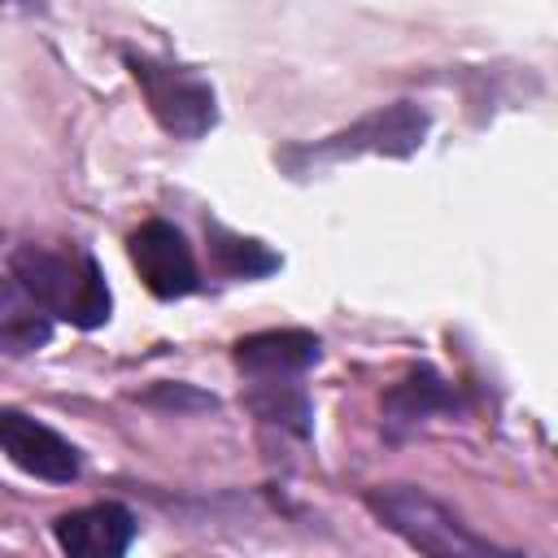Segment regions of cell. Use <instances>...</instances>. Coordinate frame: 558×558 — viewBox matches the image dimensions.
<instances>
[{
  "instance_id": "6da1fadb",
  "label": "cell",
  "mask_w": 558,
  "mask_h": 558,
  "mask_svg": "<svg viewBox=\"0 0 558 558\" xmlns=\"http://www.w3.org/2000/svg\"><path fill=\"white\" fill-rule=\"evenodd\" d=\"M371 514L397 532L410 549H418L423 558H523L514 549L493 545L488 536H480L475 527H466L445 501H436L432 493L414 488V484H384L366 493Z\"/></svg>"
},
{
  "instance_id": "7a4b0ae2",
  "label": "cell",
  "mask_w": 558,
  "mask_h": 558,
  "mask_svg": "<svg viewBox=\"0 0 558 558\" xmlns=\"http://www.w3.org/2000/svg\"><path fill=\"white\" fill-rule=\"evenodd\" d=\"M13 283L35 310L65 318L74 327H100L113 310L105 275L92 257H61L26 244L13 253Z\"/></svg>"
},
{
  "instance_id": "3957f363",
  "label": "cell",
  "mask_w": 558,
  "mask_h": 558,
  "mask_svg": "<svg viewBox=\"0 0 558 558\" xmlns=\"http://www.w3.org/2000/svg\"><path fill=\"white\" fill-rule=\"evenodd\" d=\"M126 65H131L153 118L161 122V131H170L179 140H196L214 126L218 113H214V92L205 78H196L183 65H166V61H153L140 52H126Z\"/></svg>"
},
{
  "instance_id": "277c9868",
  "label": "cell",
  "mask_w": 558,
  "mask_h": 558,
  "mask_svg": "<svg viewBox=\"0 0 558 558\" xmlns=\"http://www.w3.org/2000/svg\"><path fill=\"white\" fill-rule=\"evenodd\" d=\"M427 135V113L418 105H388V109H375L366 118H357L349 131H336L301 153H288V161H344V157H362V153H375V157H410Z\"/></svg>"
},
{
  "instance_id": "5b68a950",
  "label": "cell",
  "mask_w": 558,
  "mask_h": 558,
  "mask_svg": "<svg viewBox=\"0 0 558 558\" xmlns=\"http://www.w3.org/2000/svg\"><path fill=\"white\" fill-rule=\"evenodd\" d=\"M126 253H131V262H135V270H140V279H144V288H148L153 296H161V301L187 296V292H196V283H201L187 240H183L170 222H161V218L135 227L131 240H126Z\"/></svg>"
},
{
  "instance_id": "8992f818",
  "label": "cell",
  "mask_w": 558,
  "mask_h": 558,
  "mask_svg": "<svg viewBox=\"0 0 558 558\" xmlns=\"http://www.w3.org/2000/svg\"><path fill=\"white\" fill-rule=\"evenodd\" d=\"M0 449L35 480L48 484H70L78 475V453L65 436H57L48 423L22 414V410H0Z\"/></svg>"
},
{
  "instance_id": "52a82bcc",
  "label": "cell",
  "mask_w": 558,
  "mask_h": 558,
  "mask_svg": "<svg viewBox=\"0 0 558 558\" xmlns=\"http://www.w3.org/2000/svg\"><path fill=\"white\" fill-rule=\"evenodd\" d=\"M135 541V519L126 506L100 501L57 519V545L65 558H122Z\"/></svg>"
},
{
  "instance_id": "ba28073f",
  "label": "cell",
  "mask_w": 558,
  "mask_h": 558,
  "mask_svg": "<svg viewBox=\"0 0 558 558\" xmlns=\"http://www.w3.org/2000/svg\"><path fill=\"white\" fill-rule=\"evenodd\" d=\"M318 353H323V344H318L314 331L283 327V331L244 336L235 344V366L257 375V379H288V375H301L305 366H314Z\"/></svg>"
},
{
  "instance_id": "9c48e42d",
  "label": "cell",
  "mask_w": 558,
  "mask_h": 558,
  "mask_svg": "<svg viewBox=\"0 0 558 558\" xmlns=\"http://www.w3.org/2000/svg\"><path fill=\"white\" fill-rule=\"evenodd\" d=\"M458 405V392L432 371V366H418L410 371L405 379H397L388 392H384V414L392 427H414L440 410H453Z\"/></svg>"
},
{
  "instance_id": "30bf717a",
  "label": "cell",
  "mask_w": 558,
  "mask_h": 558,
  "mask_svg": "<svg viewBox=\"0 0 558 558\" xmlns=\"http://www.w3.org/2000/svg\"><path fill=\"white\" fill-rule=\"evenodd\" d=\"M209 257L222 275L231 279H262L270 270H279V257L257 244V240H244V235H231L222 227H209Z\"/></svg>"
},
{
  "instance_id": "8fae6325",
  "label": "cell",
  "mask_w": 558,
  "mask_h": 558,
  "mask_svg": "<svg viewBox=\"0 0 558 558\" xmlns=\"http://www.w3.org/2000/svg\"><path fill=\"white\" fill-rule=\"evenodd\" d=\"M248 405H253V414L266 418V423H283V427H292L296 436L310 432V401H305L301 388H292V384H283V379L262 384L257 392H248Z\"/></svg>"
},
{
  "instance_id": "7c38bea8",
  "label": "cell",
  "mask_w": 558,
  "mask_h": 558,
  "mask_svg": "<svg viewBox=\"0 0 558 558\" xmlns=\"http://www.w3.org/2000/svg\"><path fill=\"white\" fill-rule=\"evenodd\" d=\"M48 318H39V314H26V318H17V323H9V327H0V349L4 353H31V349H39L44 340H48Z\"/></svg>"
},
{
  "instance_id": "4fadbf2b",
  "label": "cell",
  "mask_w": 558,
  "mask_h": 558,
  "mask_svg": "<svg viewBox=\"0 0 558 558\" xmlns=\"http://www.w3.org/2000/svg\"><path fill=\"white\" fill-rule=\"evenodd\" d=\"M22 301H26V296H22V288H17V283H9V279H0V327H9V323H17V318L35 314V310H26Z\"/></svg>"
},
{
  "instance_id": "5bb4252c",
  "label": "cell",
  "mask_w": 558,
  "mask_h": 558,
  "mask_svg": "<svg viewBox=\"0 0 558 558\" xmlns=\"http://www.w3.org/2000/svg\"><path fill=\"white\" fill-rule=\"evenodd\" d=\"M148 401H170V405H179V401H192V405H214V397H192V392H179V388H161V392H153Z\"/></svg>"
}]
</instances>
